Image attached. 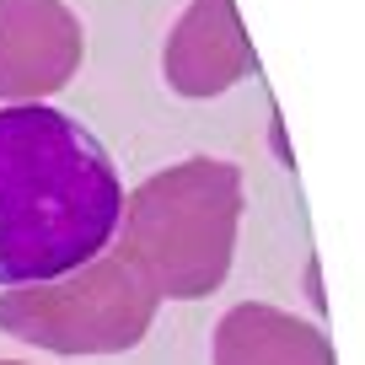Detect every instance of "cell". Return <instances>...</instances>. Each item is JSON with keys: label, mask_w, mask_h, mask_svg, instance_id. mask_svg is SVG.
I'll return each instance as SVG.
<instances>
[{"label": "cell", "mask_w": 365, "mask_h": 365, "mask_svg": "<svg viewBox=\"0 0 365 365\" xmlns=\"http://www.w3.org/2000/svg\"><path fill=\"white\" fill-rule=\"evenodd\" d=\"M156 290L118 252L43 279L0 290V333L48 354H124L156 322Z\"/></svg>", "instance_id": "cell-3"}, {"label": "cell", "mask_w": 365, "mask_h": 365, "mask_svg": "<svg viewBox=\"0 0 365 365\" xmlns=\"http://www.w3.org/2000/svg\"><path fill=\"white\" fill-rule=\"evenodd\" d=\"M247 76H258V54L242 33L237 0H188L161 48V81L188 103H205Z\"/></svg>", "instance_id": "cell-5"}, {"label": "cell", "mask_w": 365, "mask_h": 365, "mask_svg": "<svg viewBox=\"0 0 365 365\" xmlns=\"http://www.w3.org/2000/svg\"><path fill=\"white\" fill-rule=\"evenodd\" d=\"M124 182L81 118L0 108V290L43 285L113 247Z\"/></svg>", "instance_id": "cell-1"}, {"label": "cell", "mask_w": 365, "mask_h": 365, "mask_svg": "<svg viewBox=\"0 0 365 365\" xmlns=\"http://www.w3.org/2000/svg\"><path fill=\"white\" fill-rule=\"evenodd\" d=\"M86 59L81 16L65 0H0V103H43Z\"/></svg>", "instance_id": "cell-4"}, {"label": "cell", "mask_w": 365, "mask_h": 365, "mask_svg": "<svg viewBox=\"0 0 365 365\" xmlns=\"http://www.w3.org/2000/svg\"><path fill=\"white\" fill-rule=\"evenodd\" d=\"M215 365H333V344L317 322L269 301H242L215 322Z\"/></svg>", "instance_id": "cell-6"}, {"label": "cell", "mask_w": 365, "mask_h": 365, "mask_svg": "<svg viewBox=\"0 0 365 365\" xmlns=\"http://www.w3.org/2000/svg\"><path fill=\"white\" fill-rule=\"evenodd\" d=\"M118 258L156 290V301H199L231 274L242 226V172L220 156H188L150 172L124 199Z\"/></svg>", "instance_id": "cell-2"}, {"label": "cell", "mask_w": 365, "mask_h": 365, "mask_svg": "<svg viewBox=\"0 0 365 365\" xmlns=\"http://www.w3.org/2000/svg\"><path fill=\"white\" fill-rule=\"evenodd\" d=\"M0 365H27V360H0Z\"/></svg>", "instance_id": "cell-7"}]
</instances>
